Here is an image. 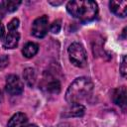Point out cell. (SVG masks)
Wrapping results in <instances>:
<instances>
[{"mask_svg":"<svg viewBox=\"0 0 127 127\" xmlns=\"http://www.w3.org/2000/svg\"><path fill=\"white\" fill-rule=\"evenodd\" d=\"M126 57L124 56L123 57V60H122V63H121V65H120V71H121V74L123 77H126V74H127V66H126Z\"/></svg>","mask_w":127,"mask_h":127,"instance_id":"17","label":"cell"},{"mask_svg":"<svg viewBox=\"0 0 127 127\" xmlns=\"http://www.w3.org/2000/svg\"><path fill=\"white\" fill-rule=\"evenodd\" d=\"M18 26H19V20H18L17 18H14V19H12V20L9 22V24H8V29H9L10 31H16V29L18 28Z\"/></svg>","mask_w":127,"mask_h":127,"instance_id":"16","label":"cell"},{"mask_svg":"<svg viewBox=\"0 0 127 127\" xmlns=\"http://www.w3.org/2000/svg\"><path fill=\"white\" fill-rule=\"evenodd\" d=\"M19 39H20V35L18 32L16 31H10L9 34L6 36L4 43H3V47L5 49H14L18 46L19 43Z\"/></svg>","mask_w":127,"mask_h":127,"instance_id":"9","label":"cell"},{"mask_svg":"<svg viewBox=\"0 0 127 127\" xmlns=\"http://www.w3.org/2000/svg\"><path fill=\"white\" fill-rule=\"evenodd\" d=\"M2 5L4 6L5 10L8 12H14L18 9L19 5L21 4V1H15V0H6L1 2Z\"/></svg>","mask_w":127,"mask_h":127,"instance_id":"13","label":"cell"},{"mask_svg":"<svg viewBox=\"0 0 127 127\" xmlns=\"http://www.w3.org/2000/svg\"><path fill=\"white\" fill-rule=\"evenodd\" d=\"M50 3L53 4V5H60V4L63 3V1H59V2H57V1H56V2H52V1H50Z\"/></svg>","mask_w":127,"mask_h":127,"instance_id":"21","label":"cell"},{"mask_svg":"<svg viewBox=\"0 0 127 127\" xmlns=\"http://www.w3.org/2000/svg\"><path fill=\"white\" fill-rule=\"evenodd\" d=\"M84 107L79 103L70 104L69 107L64 111V116L65 117H79L84 114Z\"/></svg>","mask_w":127,"mask_h":127,"instance_id":"10","label":"cell"},{"mask_svg":"<svg viewBox=\"0 0 127 127\" xmlns=\"http://www.w3.org/2000/svg\"><path fill=\"white\" fill-rule=\"evenodd\" d=\"M112 99L115 104L119 105L123 109L126 107V87L121 86L113 90Z\"/></svg>","mask_w":127,"mask_h":127,"instance_id":"7","label":"cell"},{"mask_svg":"<svg viewBox=\"0 0 127 127\" xmlns=\"http://www.w3.org/2000/svg\"><path fill=\"white\" fill-rule=\"evenodd\" d=\"M5 8H4V6L2 5V3H0V20L4 17V15H5Z\"/></svg>","mask_w":127,"mask_h":127,"instance_id":"20","label":"cell"},{"mask_svg":"<svg viewBox=\"0 0 127 127\" xmlns=\"http://www.w3.org/2000/svg\"><path fill=\"white\" fill-rule=\"evenodd\" d=\"M49 28V19L46 15L37 18L32 25V34L37 38H43L46 36Z\"/></svg>","mask_w":127,"mask_h":127,"instance_id":"4","label":"cell"},{"mask_svg":"<svg viewBox=\"0 0 127 127\" xmlns=\"http://www.w3.org/2000/svg\"><path fill=\"white\" fill-rule=\"evenodd\" d=\"M61 28H62V22L61 20H56L53 22V24L51 25V32L54 33V34H58L60 31H61Z\"/></svg>","mask_w":127,"mask_h":127,"instance_id":"15","label":"cell"},{"mask_svg":"<svg viewBox=\"0 0 127 127\" xmlns=\"http://www.w3.org/2000/svg\"><path fill=\"white\" fill-rule=\"evenodd\" d=\"M47 90L51 93H59L61 90V84L57 79H53L46 84Z\"/></svg>","mask_w":127,"mask_h":127,"instance_id":"14","label":"cell"},{"mask_svg":"<svg viewBox=\"0 0 127 127\" xmlns=\"http://www.w3.org/2000/svg\"><path fill=\"white\" fill-rule=\"evenodd\" d=\"M2 99H3V94H2V91L0 90V103H1V101H2Z\"/></svg>","mask_w":127,"mask_h":127,"instance_id":"23","label":"cell"},{"mask_svg":"<svg viewBox=\"0 0 127 127\" xmlns=\"http://www.w3.org/2000/svg\"><path fill=\"white\" fill-rule=\"evenodd\" d=\"M27 123H28V118L26 114L18 112L10 118L7 127H26Z\"/></svg>","mask_w":127,"mask_h":127,"instance_id":"8","label":"cell"},{"mask_svg":"<svg viewBox=\"0 0 127 127\" xmlns=\"http://www.w3.org/2000/svg\"><path fill=\"white\" fill-rule=\"evenodd\" d=\"M110 11L119 17H125L127 13V2L126 1H110Z\"/></svg>","mask_w":127,"mask_h":127,"instance_id":"6","label":"cell"},{"mask_svg":"<svg viewBox=\"0 0 127 127\" xmlns=\"http://www.w3.org/2000/svg\"><path fill=\"white\" fill-rule=\"evenodd\" d=\"M38 50H39V46L35 43H28L24 46L23 50H22V53L24 55V57L26 58H32L34 57L37 53H38Z\"/></svg>","mask_w":127,"mask_h":127,"instance_id":"11","label":"cell"},{"mask_svg":"<svg viewBox=\"0 0 127 127\" xmlns=\"http://www.w3.org/2000/svg\"><path fill=\"white\" fill-rule=\"evenodd\" d=\"M67 12L82 23H87L95 19L98 13L97 4L90 0H73L66 4Z\"/></svg>","mask_w":127,"mask_h":127,"instance_id":"1","label":"cell"},{"mask_svg":"<svg viewBox=\"0 0 127 127\" xmlns=\"http://www.w3.org/2000/svg\"><path fill=\"white\" fill-rule=\"evenodd\" d=\"M26 127H38L36 124H30V125H27Z\"/></svg>","mask_w":127,"mask_h":127,"instance_id":"22","label":"cell"},{"mask_svg":"<svg viewBox=\"0 0 127 127\" xmlns=\"http://www.w3.org/2000/svg\"><path fill=\"white\" fill-rule=\"evenodd\" d=\"M23 76H24V79H25V81L27 82V84L29 86H33L35 84L37 75H36V70L34 68H32V67L26 68L24 70Z\"/></svg>","mask_w":127,"mask_h":127,"instance_id":"12","label":"cell"},{"mask_svg":"<svg viewBox=\"0 0 127 127\" xmlns=\"http://www.w3.org/2000/svg\"><path fill=\"white\" fill-rule=\"evenodd\" d=\"M4 35H5V29H4L3 24L0 22V41H1V40H3Z\"/></svg>","mask_w":127,"mask_h":127,"instance_id":"19","label":"cell"},{"mask_svg":"<svg viewBox=\"0 0 127 127\" xmlns=\"http://www.w3.org/2000/svg\"><path fill=\"white\" fill-rule=\"evenodd\" d=\"M8 62H9V60H8V58H7L6 56L0 57V67L6 66V65L8 64Z\"/></svg>","mask_w":127,"mask_h":127,"instance_id":"18","label":"cell"},{"mask_svg":"<svg viewBox=\"0 0 127 127\" xmlns=\"http://www.w3.org/2000/svg\"><path fill=\"white\" fill-rule=\"evenodd\" d=\"M68 57L71 64L78 67H83L87 62L85 49L79 43H72L68 47Z\"/></svg>","mask_w":127,"mask_h":127,"instance_id":"3","label":"cell"},{"mask_svg":"<svg viewBox=\"0 0 127 127\" xmlns=\"http://www.w3.org/2000/svg\"><path fill=\"white\" fill-rule=\"evenodd\" d=\"M24 84L19 76L11 74L6 79V90L11 95H18L23 92Z\"/></svg>","mask_w":127,"mask_h":127,"instance_id":"5","label":"cell"},{"mask_svg":"<svg viewBox=\"0 0 127 127\" xmlns=\"http://www.w3.org/2000/svg\"><path fill=\"white\" fill-rule=\"evenodd\" d=\"M93 89L92 81L87 77H78L71 82L65 92V100L69 104L79 103L86 98Z\"/></svg>","mask_w":127,"mask_h":127,"instance_id":"2","label":"cell"}]
</instances>
